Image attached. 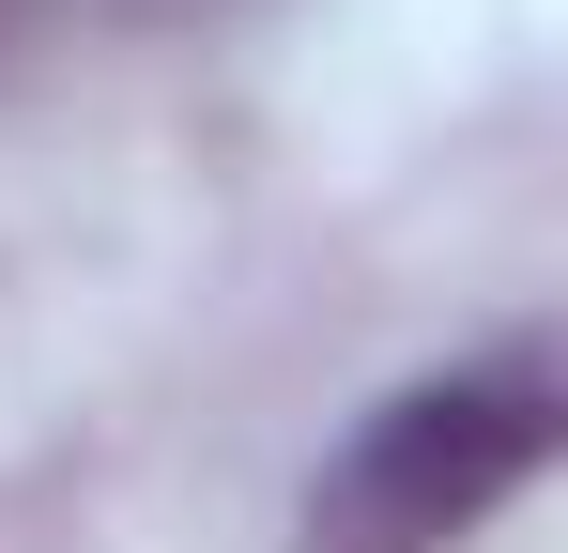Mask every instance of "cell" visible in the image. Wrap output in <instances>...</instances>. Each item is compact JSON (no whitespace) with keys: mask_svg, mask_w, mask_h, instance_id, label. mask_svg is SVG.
<instances>
[{"mask_svg":"<svg viewBox=\"0 0 568 553\" xmlns=\"http://www.w3.org/2000/svg\"><path fill=\"white\" fill-rule=\"evenodd\" d=\"M538 461H554V354L507 339L476 369H430V384L369 400L354 446L307 492V539L323 553H462Z\"/></svg>","mask_w":568,"mask_h":553,"instance_id":"cell-1","label":"cell"}]
</instances>
